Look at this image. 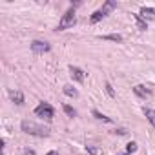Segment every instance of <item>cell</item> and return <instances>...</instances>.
I'll list each match as a JSON object with an SVG mask.
<instances>
[{
    "instance_id": "obj_1",
    "label": "cell",
    "mask_w": 155,
    "mask_h": 155,
    "mask_svg": "<svg viewBox=\"0 0 155 155\" xmlns=\"http://www.w3.org/2000/svg\"><path fill=\"white\" fill-rule=\"evenodd\" d=\"M22 131L28 135H35V137H49V128L44 124H37L35 120H22L20 124Z\"/></svg>"
},
{
    "instance_id": "obj_2",
    "label": "cell",
    "mask_w": 155,
    "mask_h": 155,
    "mask_svg": "<svg viewBox=\"0 0 155 155\" xmlns=\"http://www.w3.org/2000/svg\"><path fill=\"white\" fill-rule=\"evenodd\" d=\"M77 24V17H75V9L73 8H69L64 15H62V18H60V22H58V31H64V29H68V28H73Z\"/></svg>"
},
{
    "instance_id": "obj_3",
    "label": "cell",
    "mask_w": 155,
    "mask_h": 155,
    "mask_svg": "<svg viewBox=\"0 0 155 155\" xmlns=\"http://www.w3.org/2000/svg\"><path fill=\"white\" fill-rule=\"evenodd\" d=\"M35 115H37V117H42V119H46V120H51L53 115H55V110H53L51 104H48V102H40V104L35 108Z\"/></svg>"
},
{
    "instance_id": "obj_4",
    "label": "cell",
    "mask_w": 155,
    "mask_h": 155,
    "mask_svg": "<svg viewBox=\"0 0 155 155\" xmlns=\"http://www.w3.org/2000/svg\"><path fill=\"white\" fill-rule=\"evenodd\" d=\"M51 49V46L48 42H42V40H33L31 42V51L37 53V55H42V53H48Z\"/></svg>"
},
{
    "instance_id": "obj_5",
    "label": "cell",
    "mask_w": 155,
    "mask_h": 155,
    "mask_svg": "<svg viewBox=\"0 0 155 155\" xmlns=\"http://www.w3.org/2000/svg\"><path fill=\"white\" fill-rule=\"evenodd\" d=\"M69 75H71V79L77 81V82H82L86 79V73L81 68H77V66H69Z\"/></svg>"
},
{
    "instance_id": "obj_6",
    "label": "cell",
    "mask_w": 155,
    "mask_h": 155,
    "mask_svg": "<svg viewBox=\"0 0 155 155\" xmlns=\"http://www.w3.org/2000/svg\"><path fill=\"white\" fill-rule=\"evenodd\" d=\"M9 99L11 102H15L17 106H22L24 104V93L20 90H9Z\"/></svg>"
},
{
    "instance_id": "obj_7",
    "label": "cell",
    "mask_w": 155,
    "mask_h": 155,
    "mask_svg": "<svg viewBox=\"0 0 155 155\" xmlns=\"http://www.w3.org/2000/svg\"><path fill=\"white\" fill-rule=\"evenodd\" d=\"M133 91H135V95L140 97V99H148V97H151V91H150L146 86H142V84H137V86L133 88Z\"/></svg>"
},
{
    "instance_id": "obj_8",
    "label": "cell",
    "mask_w": 155,
    "mask_h": 155,
    "mask_svg": "<svg viewBox=\"0 0 155 155\" xmlns=\"http://www.w3.org/2000/svg\"><path fill=\"white\" fill-rule=\"evenodd\" d=\"M113 9H117V2H115V0H106V2H104V6H102L99 11H101V13L106 17V15H108V13H111Z\"/></svg>"
},
{
    "instance_id": "obj_9",
    "label": "cell",
    "mask_w": 155,
    "mask_h": 155,
    "mask_svg": "<svg viewBox=\"0 0 155 155\" xmlns=\"http://www.w3.org/2000/svg\"><path fill=\"white\" fill-rule=\"evenodd\" d=\"M144 20H153L155 18V9H151V8H146V6H142L140 8V13H139Z\"/></svg>"
},
{
    "instance_id": "obj_10",
    "label": "cell",
    "mask_w": 155,
    "mask_h": 155,
    "mask_svg": "<svg viewBox=\"0 0 155 155\" xmlns=\"http://www.w3.org/2000/svg\"><path fill=\"white\" fill-rule=\"evenodd\" d=\"M133 18H135V22H137V28L140 29V31H146L148 29V22L139 15V13H133Z\"/></svg>"
},
{
    "instance_id": "obj_11",
    "label": "cell",
    "mask_w": 155,
    "mask_h": 155,
    "mask_svg": "<svg viewBox=\"0 0 155 155\" xmlns=\"http://www.w3.org/2000/svg\"><path fill=\"white\" fill-rule=\"evenodd\" d=\"M62 91H64V93H66L68 97H73V99H75V97H79V91H77V90H75L73 86H69V84H66Z\"/></svg>"
},
{
    "instance_id": "obj_12",
    "label": "cell",
    "mask_w": 155,
    "mask_h": 155,
    "mask_svg": "<svg viewBox=\"0 0 155 155\" xmlns=\"http://www.w3.org/2000/svg\"><path fill=\"white\" fill-rule=\"evenodd\" d=\"M91 113H93V117H95L97 120H102V122H108V124L111 122V119H110V117H106V115H102V113H101L99 110H93Z\"/></svg>"
},
{
    "instance_id": "obj_13",
    "label": "cell",
    "mask_w": 155,
    "mask_h": 155,
    "mask_svg": "<svg viewBox=\"0 0 155 155\" xmlns=\"http://www.w3.org/2000/svg\"><path fill=\"white\" fill-rule=\"evenodd\" d=\"M144 115H146V119L153 124V128H155V110H150V108H144Z\"/></svg>"
},
{
    "instance_id": "obj_14",
    "label": "cell",
    "mask_w": 155,
    "mask_h": 155,
    "mask_svg": "<svg viewBox=\"0 0 155 155\" xmlns=\"http://www.w3.org/2000/svg\"><path fill=\"white\" fill-rule=\"evenodd\" d=\"M101 38H102V40H111V42H122V37H120V35H115V33H111V35H102Z\"/></svg>"
},
{
    "instance_id": "obj_15",
    "label": "cell",
    "mask_w": 155,
    "mask_h": 155,
    "mask_svg": "<svg viewBox=\"0 0 155 155\" xmlns=\"http://www.w3.org/2000/svg\"><path fill=\"white\" fill-rule=\"evenodd\" d=\"M102 18H104V15H102V13H101V11L97 9V11H95V13L91 15V18H90V22H91V24H97V22H99V20H102Z\"/></svg>"
},
{
    "instance_id": "obj_16",
    "label": "cell",
    "mask_w": 155,
    "mask_h": 155,
    "mask_svg": "<svg viewBox=\"0 0 155 155\" xmlns=\"http://www.w3.org/2000/svg\"><path fill=\"white\" fill-rule=\"evenodd\" d=\"M62 108H64V113H66V115H68V117H71V119H73V117H75V115H77V111H75V108H71V106H69V104H64V106H62Z\"/></svg>"
},
{
    "instance_id": "obj_17",
    "label": "cell",
    "mask_w": 155,
    "mask_h": 155,
    "mask_svg": "<svg viewBox=\"0 0 155 155\" xmlns=\"http://www.w3.org/2000/svg\"><path fill=\"white\" fill-rule=\"evenodd\" d=\"M137 148H139V146H137V142H128V146H126V153H128V155H131V153H135V151H137Z\"/></svg>"
},
{
    "instance_id": "obj_18",
    "label": "cell",
    "mask_w": 155,
    "mask_h": 155,
    "mask_svg": "<svg viewBox=\"0 0 155 155\" xmlns=\"http://www.w3.org/2000/svg\"><path fill=\"white\" fill-rule=\"evenodd\" d=\"M104 88H106V93H108L110 97H115V91H113V88H111V84H110V82H106V84H104Z\"/></svg>"
},
{
    "instance_id": "obj_19",
    "label": "cell",
    "mask_w": 155,
    "mask_h": 155,
    "mask_svg": "<svg viewBox=\"0 0 155 155\" xmlns=\"http://www.w3.org/2000/svg\"><path fill=\"white\" fill-rule=\"evenodd\" d=\"M24 155H35V151L29 150V148H26V150H24Z\"/></svg>"
},
{
    "instance_id": "obj_20",
    "label": "cell",
    "mask_w": 155,
    "mask_h": 155,
    "mask_svg": "<svg viewBox=\"0 0 155 155\" xmlns=\"http://www.w3.org/2000/svg\"><path fill=\"white\" fill-rule=\"evenodd\" d=\"M115 133H119V135H124V133H126V130H122V128H120V130H115Z\"/></svg>"
},
{
    "instance_id": "obj_21",
    "label": "cell",
    "mask_w": 155,
    "mask_h": 155,
    "mask_svg": "<svg viewBox=\"0 0 155 155\" xmlns=\"http://www.w3.org/2000/svg\"><path fill=\"white\" fill-rule=\"evenodd\" d=\"M88 151H90V153H91V155H95V153H97V150H95V148H91V146H90V148H88Z\"/></svg>"
},
{
    "instance_id": "obj_22",
    "label": "cell",
    "mask_w": 155,
    "mask_h": 155,
    "mask_svg": "<svg viewBox=\"0 0 155 155\" xmlns=\"http://www.w3.org/2000/svg\"><path fill=\"white\" fill-rule=\"evenodd\" d=\"M48 155H60V153H58V151H53V150H51V151H48Z\"/></svg>"
}]
</instances>
